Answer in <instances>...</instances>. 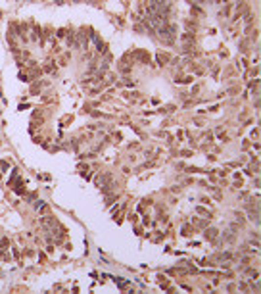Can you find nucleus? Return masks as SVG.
<instances>
[{
  "mask_svg": "<svg viewBox=\"0 0 261 294\" xmlns=\"http://www.w3.org/2000/svg\"><path fill=\"white\" fill-rule=\"evenodd\" d=\"M90 40L96 44V50H98V52H106V42L100 40V37H98L96 33H90Z\"/></svg>",
  "mask_w": 261,
  "mask_h": 294,
  "instance_id": "f257e3e1",
  "label": "nucleus"
},
{
  "mask_svg": "<svg viewBox=\"0 0 261 294\" xmlns=\"http://www.w3.org/2000/svg\"><path fill=\"white\" fill-rule=\"evenodd\" d=\"M110 179H112L110 175H98L96 177V185L98 186H106V183H110Z\"/></svg>",
  "mask_w": 261,
  "mask_h": 294,
  "instance_id": "f03ea898",
  "label": "nucleus"
},
{
  "mask_svg": "<svg viewBox=\"0 0 261 294\" xmlns=\"http://www.w3.org/2000/svg\"><path fill=\"white\" fill-rule=\"evenodd\" d=\"M42 71H46V73H54V71H56V63L52 60H48L44 63V67H42Z\"/></svg>",
  "mask_w": 261,
  "mask_h": 294,
  "instance_id": "7ed1b4c3",
  "label": "nucleus"
},
{
  "mask_svg": "<svg viewBox=\"0 0 261 294\" xmlns=\"http://www.w3.org/2000/svg\"><path fill=\"white\" fill-rule=\"evenodd\" d=\"M169 60H171V58H169V54H163V52H159V54H157V62L161 63V66H163V63H167Z\"/></svg>",
  "mask_w": 261,
  "mask_h": 294,
  "instance_id": "20e7f679",
  "label": "nucleus"
},
{
  "mask_svg": "<svg viewBox=\"0 0 261 294\" xmlns=\"http://www.w3.org/2000/svg\"><path fill=\"white\" fill-rule=\"evenodd\" d=\"M134 56H136V58H140L142 62H146V63H150V56H148L146 52H140V50H138V52H134Z\"/></svg>",
  "mask_w": 261,
  "mask_h": 294,
  "instance_id": "39448f33",
  "label": "nucleus"
},
{
  "mask_svg": "<svg viewBox=\"0 0 261 294\" xmlns=\"http://www.w3.org/2000/svg\"><path fill=\"white\" fill-rule=\"evenodd\" d=\"M180 39H183L184 42H194V39H196V37H194V33H184Z\"/></svg>",
  "mask_w": 261,
  "mask_h": 294,
  "instance_id": "423d86ee",
  "label": "nucleus"
},
{
  "mask_svg": "<svg viewBox=\"0 0 261 294\" xmlns=\"http://www.w3.org/2000/svg\"><path fill=\"white\" fill-rule=\"evenodd\" d=\"M215 236H217V231H215V229H207V231H206V239H211V240H213Z\"/></svg>",
  "mask_w": 261,
  "mask_h": 294,
  "instance_id": "0eeeda50",
  "label": "nucleus"
},
{
  "mask_svg": "<svg viewBox=\"0 0 261 294\" xmlns=\"http://www.w3.org/2000/svg\"><path fill=\"white\" fill-rule=\"evenodd\" d=\"M183 235H184V236H188V235H192V229H190V227H188V225H186V227H183Z\"/></svg>",
  "mask_w": 261,
  "mask_h": 294,
  "instance_id": "6e6552de",
  "label": "nucleus"
},
{
  "mask_svg": "<svg viewBox=\"0 0 261 294\" xmlns=\"http://www.w3.org/2000/svg\"><path fill=\"white\" fill-rule=\"evenodd\" d=\"M65 35H67V33H65V29H60V31L56 33V37H60V39H62V37H65Z\"/></svg>",
  "mask_w": 261,
  "mask_h": 294,
  "instance_id": "1a4fd4ad",
  "label": "nucleus"
}]
</instances>
